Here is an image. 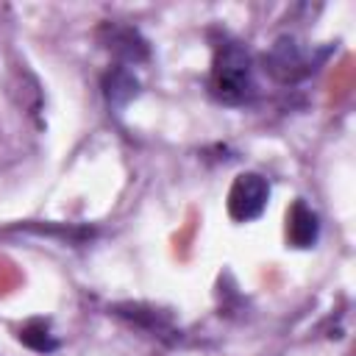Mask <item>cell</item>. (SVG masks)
<instances>
[{"mask_svg":"<svg viewBox=\"0 0 356 356\" xmlns=\"http://www.w3.org/2000/svg\"><path fill=\"white\" fill-rule=\"evenodd\" d=\"M317 236H320L317 214L303 200H295L286 214V242L292 248H312L317 242Z\"/></svg>","mask_w":356,"mask_h":356,"instance_id":"obj_5","label":"cell"},{"mask_svg":"<svg viewBox=\"0 0 356 356\" xmlns=\"http://www.w3.org/2000/svg\"><path fill=\"white\" fill-rule=\"evenodd\" d=\"M100 42L108 53H114L120 61H145L147 58V42L139 36L136 28H128V25H114V22H106L100 28Z\"/></svg>","mask_w":356,"mask_h":356,"instance_id":"obj_4","label":"cell"},{"mask_svg":"<svg viewBox=\"0 0 356 356\" xmlns=\"http://www.w3.org/2000/svg\"><path fill=\"white\" fill-rule=\"evenodd\" d=\"M103 86H106V97H108L111 106H122V103H128L136 95V78L125 67L111 70L106 75V83Z\"/></svg>","mask_w":356,"mask_h":356,"instance_id":"obj_6","label":"cell"},{"mask_svg":"<svg viewBox=\"0 0 356 356\" xmlns=\"http://www.w3.org/2000/svg\"><path fill=\"white\" fill-rule=\"evenodd\" d=\"M19 342H25V345L33 348V350H53V348H56V339L50 337V331H47V325H44L42 320L28 323V325L19 331Z\"/></svg>","mask_w":356,"mask_h":356,"instance_id":"obj_7","label":"cell"},{"mask_svg":"<svg viewBox=\"0 0 356 356\" xmlns=\"http://www.w3.org/2000/svg\"><path fill=\"white\" fill-rule=\"evenodd\" d=\"M209 89H211L214 100H220L225 106H245L253 100V95H256L253 61H250V53L239 42L222 39L214 47Z\"/></svg>","mask_w":356,"mask_h":356,"instance_id":"obj_1","label":"cell"},{"mask_svg":"<svg viewBox=\"0 0 356 356\" xmlns=\"http://www.w3.org/2000/svg\"><path fill=\"white\" fill-rule=\"evenodd\" d=\"M312 64H314V61H309V53H306L295 39H278V42L273 44V50L267 53V70H270L278 81H284V83L309 75V72L314 70Z\"/></svg>","mask_w":356,"mask_h":356,"instance_id":"obj_3","label":"cell"},{"mask_svg":"<svg viewBox=\"0 0 356 356\" xmlns=\"http://www.w3.org/2000/svg\"><path fill=\"white\" fill-rule=\"evenodd\" d=\"M270 200V184L259 172H242L228 189V214L236 222H250L261 217Z\"/></svg>","mask_w":356,"mask_h":356,"instance_id":"obj_2","label":"cell"}]
</instances>
